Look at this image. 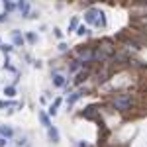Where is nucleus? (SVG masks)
<instances>
[{
	"mask_svg": "<svg viewBox=\"0 0 147 147\" xmlns=\"http://www.w3.org/2000/svg\"><path fill=\"white\" fill-rule=\"evenodd\" d=\"M6 94L8 96H14V88H6Z\"/></svg>",
	"mask_w": 147,
	"mask_h": 147,
	"instance_id": "7",
	"label": "nucleus"
},
{
	"mask_svg": "<svg viewBox=\"0 0 147 147\" xmlns=\"http://www.w3.org/2000/svg\"><path fill=\"white\" fill-rule=\"evenodd\" d=\"M86 20L90 24H96V26H106V20H104V14L98 10H88L86 12Z\"/></svg>",
	"mask_w": 147,
	"mask_h": 147,
	"instance_id": "2",
	"label": "nucleus"
},
{
	"mask_svg": "<svg viewBox=\"0 0 147 147\" xmlns=\"http://www.w3.org/2000/svg\"><path fill=\"white\" fill-rule=\"evenodd\" d=\"M49 134H51V139H55V141H57V137H59V136H57V131H55V129H51Z\"/></svg>",
	"mask_w": 147,
	"mask_h": 147,
	"instance_id": "5",
	"label": "nucleus"
},
{
	"mask_svg": "<svg viewBox=\"0 0 147 147\" xmlns=\"http://www.w3.org/2000/svg\"><path fill=\"white\" fill-rule=\"evenodd\" d=\"M4 143H6V141H4V139H2V137H0V147L4 145Z\"/></svg>",
	"mask_w": 147,
	"mask_h": 147,
	"instance_id": "8",
	"label": "nucleus"
},
{
	"mask_svg": "<svg viewBox=\"0 0 147 147\" xmlns=\"http://www.w3.org/2000/svg\"><path fill=\"white\" fill-rule=\"evenodd\" d=\"M114 108L116 110H120V112H125V110H129V106H131V96L127 94V92H122V94H116L114 96Z\"/></svg>",
	"mask_w": 147,
	"mask_h": 147,
	"instance_id": "1",
	"label": "nucleus"
},
{
	"mask_svg": "<svg viewBox=\"0 0 147 147\" xmlns=\"http://www.w3.org/2000/svg\"><path fill=\"white\" fill-rule=\"evenodd\" d=\"M0 134H2V136H12V129H10V127H2Z\"/></svg>",
	"mask_w": 147,
	"mask_h": 147,
	"instance_id": "4",
	"label": "nucleus"
},
{
	"mask_svg": "<svg viewBox=\"0 0 147 147\" xmlns=\"http://www.w3.org/2000/svg\"><path fill=\"white\" fill-rule=\"evenodd\" d=\"M53 84H55V86H63V84H65V79H63L61 75H55V77H53Z\"/></svg>",
	"mask_w": 147,
	"mask_h": 147,
	"instance_id": "3",
	"label": "nucleus"
},
{
	"mask_svg": "<svg viewBox=\"0 0 147 147\" xmlns=\"http://www.w3.org/2000/svg\"><path fill=\"white\" fill-rule=\"evenodd\" d=\"M86 32H88L86 28H79V34H80V35H84V34H86Z\"/></svg>",
	"mask_w": 147,
	"mask_h": 147,
	"instance_id": "6",
	"label": "nucleus"
}]
</instances>
